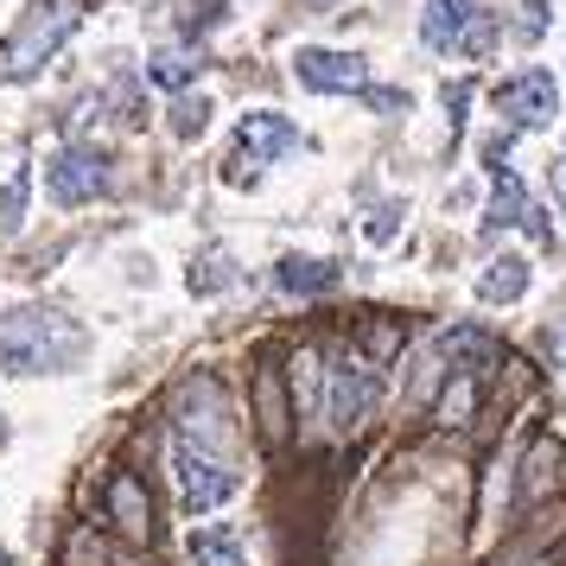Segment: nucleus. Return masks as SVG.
<instances>
[{"mask_svg": "<svg viewBox=\"0 0 566 566\" xmlns=\"http://www.w3.org/2000/svg\"><path fill=\"white\" fill-rule=\"evenodd\" d=\"M255 401H261V433L274 439V446H286V439H293V420H286V382H281V369H268V363H261Z\"/></svg>", "mask_w": 566, "mask_h": 566, "instance_id": "nucleus-12", "label": "nucleus"}, {"mask_svg": "<svg viewBox=\"0 0 566 566\" xmlns=\"http://www.w3.org/2000/svg\"><path fill=\"white\" fill-rule=\"evenodd\" d=\"M172 490H179L185 515H205V510H217V503L235 496V471H230L223 452H210L198 439L172 433Z\"/></svg>", "mask_w": 566, "mask_h": 566, "instance_id": "nucleus-3", "label": "nucleus"}, {"mask_svg": "<svg viewBox=\"0 0 566 566\" xmlns=\"http://www.w3.org/2000/svg\"><path fill=\"white\" fill-rule=\"evenodd\" d=\"M27 191H32V172L20 166V172L7 179V191H0V230H20V223H27Z\"/></svg>", "mask_w": 566, "mask_h": 566, "instance_id": "nucleus-17", "label": "nucleus"}, {"mask_svg": "<svg viewBox=\"0 0 566 566\" xmlns=\"http://www.w3.org/2000/svg\"><path fill=\"white\" fill-rule=\"evenodd\" d=\"M395 230H401V205H382V217H369V223H363V235H369V242H388Z\"/></svg>", "mask_w": 566, "mask_h": 566, "instance_id": "nucleus-22", "label": "nucleus"}, {"mask_svg": "<svg viewBox=\"0 0 566 566\" xmlns=\"http://www.w3.org/2000/svg\"><path fill=\"white\" fill-rule=\"evenodd\" d=\"M108 510H115V528L128 541H147L154 535V515H147V490H140V478L134 471H122L115 484H108Z\"/></svg>", "mask_w": 566, "mask_h": 566, "instance_id": "nucleus-10", "label": "nucleus"}, {"mask_svg": "<svg viewBox=\"0 0 566 566\" xmlns=\"http://www.w3.org/2000/svg\"><path fill=\"white\" fill-rule=\"evenodd\" d=\"M554 357L566 363V325H560V332H554Z\"/></svg>", "mask_w": 566, "mask_h": 566, "instance_id": "nucleus-26", "label": "nucleus"}, {"mask_svg": "<svg viewBox=\"0 0 566 566\" xmlns=\"http://www.w3.org/2000/svg\"><path fill=\"white\" fill-rule=\"evenodd\" d=\"M293 71L306 90H325V96H363L369 90V57L357 52H325V45H306L293 57Z\"/></svg>", "mask_w": 566, "mask_h": 566, "instance_id": "nucleus-6", "label": "nucleus"}, {"mask_svg": "<svg viewBox=\"0 0 566 566\" xmlns=\"http://www.w3.org/2000/svg\"><path fill=\"white\" fill-rule=\"evenodd\" d=\"M71 32H77V7H71V0H39V7H27V20L13 27L7 45H0V77L7 83L39 77Z\"/></svg>", "mask_w": 566, "mask_h": 566, "instance_id": "nucleus-2", "label": "nucleus"}, {"mask_svg": "<svg viewBox=\"0 0 566 566\" xmlns=\"http://www.w3.org/2000/svg\"><path fill=\"white\" fill-rule=\"evenodd\" d=\"M363 96H369V108H382V115H395V108L408 103L401 90H363Z\"/></svg>", "mask_w": 566, "mask_h": 566, "instance_id": "nucleus-24", "label": "nucleus"}, {"mask_svg": "<svg viewBox=\"0 0 566 566\" xmlns=\"http://www.w3.org/2000/svg\"><path fill=\"white\" fill-rule=\"evenodd\" d=\"M286 147H293V128H286V115H274V108H255V115L235 122V159L268 166V159H281Z\"/></svg>", "mask_w": 566, "mask_h": 566, "instance_id": "nucleus-8", "label": "nucleus"}, {"mask_svg": "<svg viewBox=\"0 0 566 566\" xmlns=\"http://www.w3.org/2000/svg\"><path fill=\"white\" fill-rule=\"evenodd\" d=\"M554 478H560V446H554V439H541V446H535V478H522V496L535 503Z\"/></svg>", "mask_w": 566, "mask_h": 566, "instance_id": "nucleus-18", "label": "nucleus"}, {"mask_svg": "<svg viewBox=\"0 0 566 566\" xmlns=\"http://www.w3.org/2000/svg\"><path fill=\"white\" fill-rule=\"evenodd\" d=\"M522 293H528V255H496L484 274H478V300H484V306H510Z\"/></svg>", "mask_w": 566, "mask_h": 566, "instance_id": "nucleus-11", "label": "nucleus"}, {"mask_svg": "<svg viewBox=\"0 0 566 566\" xmlns=\"http://www.w3.org/2000/svg\"><path fill=\"white\" fill-rule=\"evenodd\" d=\"M185 554H191V566H249V554H242V541L230 528H198L185 541Z\"/></svg>", "mask_w": 566, "mask_h": 566, "instance_id": "nucleus-14", "label": "nucleus"}, {"mask_svg": "<svg viewBox=\"0 0 566 566\" xmlns=\"http://www.w3.org/2000/svg\"><path fill=\"white\" fill-rule=\"evenodd\" d=\"M0 566H7V547H0Z\"/></svg>", "mask_w": 566, "mask_h": 566, "instance_id": "nucleus-29", "label": "nucleus"}, {"mask_svg": "<svg viewBox=\"0 0 566 566\" xmlns=\"http://www.w3.org/2000/svg\"><path fill=\"white\" fill-rule=\"evenodd\" d=\"M547 185H554V198H560V210H566V159H554V166H547Z\"/></svg>", "mask_w": 566, "mask_h": 566, "instance_id": "nucleus-25", "label": "nucleus"}, {"mask_svg": "<svg viewBox=\"0 0 566 566\" xmlns=\"http://www.w3.org/2000/svg\"><path fill=\"white\" fill-rule=\"evenodd\" d=\"M230 281H235L230 255H217V249H210V255H198V268H191V286H198V293H217V286H230Z\"/></svg>", "mask_w": 566, "mask_h": 566, "instance_id": "nucleus-20", "label": "nucleus"}, {"mask_svg": "<svg viewBox=\"0 0 566 566\" xmlns=\"http://www.w3.org/2000/svg\"><path fill=\"white\" fill-rule=\"evenodd\" d=\"M496 230H528L535 242H547V217L528 198V185L503 166V147H490V210H484V235Z\"/></svg>", "mask_w": 566, "mask_h": 566, "instance_id": "nucleus-4", "label": "nucleus"}, {"mask_svg": "<svg viewBox=\"0 0 566 566\" xmlns=\"http://www.w3.org/2000/svg\"><path fill=\"white\" fill-rule=\"evenodd\" d=\"M484 13V0H427V13H420V39H427V52H459L464 27Z\"/></svg>", "mask_w": 566, "mask_h": 566, "instance_id": "nucleus-9", "label": "nucleus"}, {"mask_svg": "<svg viewBox=\"0 0 566 566\" xmlns=\"http://www.w3.org/2000/svg\"><path fill=\"white\" fill-rule=\"evenodd\" d=\"M541 32H547V0H522V39L535 45Z\"/></svg>", "mask_w": 566, "mask_h": 566, "instance_id": "nucleus-23", "label": "nucleus"}, {"mask_svg": "<svg viewBox=\"0 0 566 566\" xmlns=\"http://www.w3.org/2000/svg\"><path fill=\"white\" fill-rule=\"evenodd\" d=\"M274 281L286 293H325V286H337V268L332 261H312V255H286V261H274Z\"/></svg>", "mask_w": 566, "mask_h": 566, "instance_id": "nucleus-13", "label": "nucleus"}, {"mask_svg": "<svg viewBox=\"0 0 566 566\" xmlns=\"http://www.w3.org/2000/svg\"><path fill=\"white\" fill-rule=\"evenodd\" d=\"M83 350V332L52 306H13L0 312V369L7 376H45V369H71Z\"/></svg>", "mask_w": 566, "mask_h": 566, "instance_id": "nucleus-1", "label": "nucleus"}, {"mask_svg": "<svg viewBox=\"0 0 566 566\" xmlns=\"http://www.w3.org/2000/svg\"><path fill=\"white\" fill-rule=\"evenodd\" d=\"M496 108H503V122H515V128H547L554 122V77L547 71H522V77H510L503 90H496Z\"/></svg>", "mask_w": 566, "mask_h": 566, "instance_id": "nucleus-7", "label": "nucleus"}, {"mask_svg": "<svg viewBox=\"0 0 566 566\" xmlns=\"http://www.w3.org/2000/svg\"><path fill=\"white\" fill-rule=\"evenodd\" d=\"M300 7H337V0H300Z\"/></svg>", "mask_w": 566, "mask_h": 566, "instance_id": "nucleus-27", "label": "nucleus"}, {"mask_svg": "<svg viewBox=\"0 0 566 566\" xmlns=\"http://www.w3.org/2000/svg\"><path fill=\"white\" fill-rule=\"evenodd\" d=\"M108 179H115V166H108V154H96V147H64V154L45 166V191H52V205H64V210L103 198Z\"/></svg>", "mask_w": 566, "mask_h": 566, "instance_id": "nucleus-5", "label": "nucleus"}, {"mask_svg": "<svg viewBox=\"0 0 566 566\" xmlns=\"http://www.w3.org/2000/svg\"><path fill=\"white\" fill-rule=\"evenodd\" d=\"M0 439H7V420H0Z\"/></svg>", "mask_w": 566, "mask_h": 566, "instance_id": "nucleus-28", "label": "nucleus"}, {"mask_svg": "<svg viewBox=\"0 0 566 566\" xmlns=\"http://www.w3.org/2000/svg\"><path fill=\"white\" fill-rule=\"evenodd\" d=\"M459 52H464V57H490V52H496V13H490V7L471 20V27H464Z\"/></svg>", "mask_w": 566, "mask_h": 566, "instance_id": "nucleus-19", "label": "nucleus"}, {"mask_svg": "<svg viewBox=\"0 0 566 566\" xmlns=\"http://www.w3.org/2000/svg\"><path fill=\"white\" fill-rule=\"evenodd\" d=\"M471 408H478V369H459L452 382L439 388L433 420H439V427H464V420H471Z\"/></svg>", "mask_w": 566, "mask_h": 566, "instance_id": "nucleus-15", "label": "nucleus"}, {"mask_svg": "<svg viewBox=\"0 0 566 566\" xmlns=\"http://www.w3.org/2000/svg\"><path fill=\"white\" fill-rule=\"evenodd\" d=\"M147 77H154L159 90H185V83L198 77V57H185V52H159L154 64H147Z\"/></svg>", "mask_w": 566, "mask_h": 566, "instance_id": "nucleus-16", "label": "nucleus"}, {"mask_svg": "<svg viewBox=\"0 0 566 566\" xmlns=\"http://www.w3.org/2000/svg\"><path fill=\"white\" fill-rule=\"evenodd\" d=\"M205 122H210V103H205V96H179V103H172V134H179V140L205 134Z\"/></svg>", "mask_w": 566, "mask_h": 566, "instance_id": "nucleus-21", "label": "nucleus"}]
</instances>
